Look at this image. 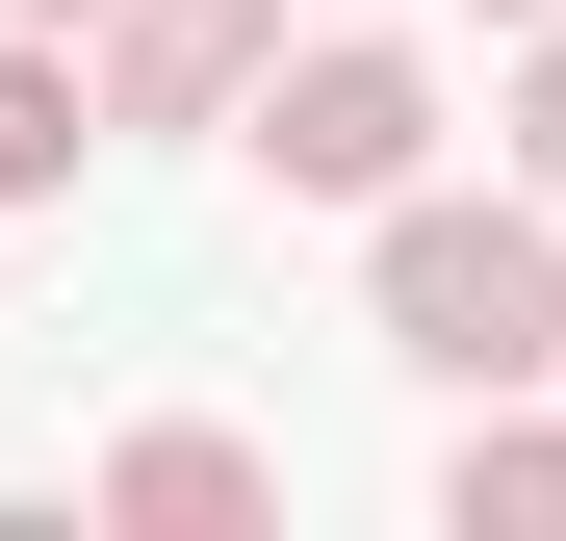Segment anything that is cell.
Listing matches in <instances>:
<instances>
[{
    "label": "cell",
    "instance_id": "obj_7",
    "mask_svg": "<svg viewBox=\"0 0 566 541\" xmlns=\"http://www.w3.org/2000/svg\"><path fill=\"white\" fill-rule=\"evenodd\" d=\"M515 180L566 207V27H541V77H515Z\"/></svg>",
    "mask_w": 566,
    "mask_h": 541
},
{
    "label": "cell",
    "instance_id": "obj_6",
    "mask_svg": "<svg viewBox=\"0 0 566 541\" xmlns=\"http://www.w3.org/2000/svg\"><path fill=\"white\" fill-rule=\"evenodd\" d=\"M438 516L490 541V516H566V413L541 387H463V438H438Z\"/></svg>",
    "mask_w": 566,
    "mask_h": 541
},
{
    "label": "cell",
    "instance_id": "obj_5",
    "mask_svg": "<svg viewBox=\"0 0 566 541\" xmlns=\"http://www.w3.org/2000/svg\"><path fill=\"white\" fill-rule=\"evenodd\" d=\"M77 155H104V52L77 27H0V207H52Z\"/></svg>",
    "mask_w": 566,
    "mask_h": 541
},
{
    "label": "cell",
    "instance_id": "obj_3",
    "mask_svg": "<svg viewBox=\"0 0 566 541\" xmlns=\"http://www.w3.org/2000/svg\"><path fill=\"white\" fill-rule=\"evenodd\" d=\"M283 77V0H104V129H232Z\"/></svg>",
    "mask_w": 566,
    "mask_h": 541
},
{
    "label": "cell",
    "instance_id": "obj_1",
    "mask_svg": "<svg viewBox=\"0 0 566 541\" xmlns=\"http://www.w3.org/2000/svg\"><path fill=\"white\" fill-rule=\"evenodd\" d=\"M360 310H387L412 387H541L566 361V207L541 180H412V207H360Z\"/></svg>",
    "mask_w": 566,
    "mask_h": 541
},
{
    "label": "cell",
    "instance_id": "obj_8",
    "mask_svg": "<svg viewBox=\"0 0 566 541\" xmlns=\"http://www.w3.org/2000/svg\"><path fill=\"white\" fill-rule=\"evenodd\" d=\"M0 27H104V0H0Z\"/></svg>",
    "mask_w": 566,
    "mask_h": 541
},
{
    "label": "cell",
    "instance_id": "obj_2",
    "mask_svg": "<svg viewBox=\"0 0 566 541\" xmlns=\"http://www.w3.org/2000/svg\"><path fill=\"white\" fill-rule=\"evenodd\" d=\"M232 155L283 180V207H412V180H438V77L335 27V52H283L258 104H232Z\"/></svg>",
    "mask_w": 566,
    "mask_h": 541
},
{
    "label": "cell",
    "instance_id": "obj_4",
    "mask_svg": "<svg viewBox=\"0 0 566 541\" xmlns=\"http://www.w3.org/2000/svg\"><path fill=\"white\" fill-rule=\"evenodd\" d=\"M104 516H129V541H232V516H283V465L207 438V413H155V438H104Z\"/></svg>",
    "mask_w": 566,
    "mask_h": 541
},
{
    "label": "cell",
    "instance_id": "obj_9",
    "mask_svg": "<svg viewBox=\"0 0 566 541\" xmlns=\"http://www.w3.org/2000/svg\"><path fill=\"white\" fill-rule=\"evenodd\" d=\"M490 27H566V0H490Z\"/></svg>",
    "mask_w": 566,
    "mask_h": 541
}]
</instances>
